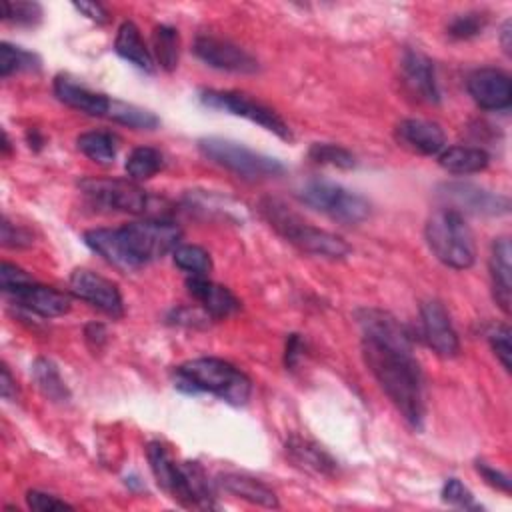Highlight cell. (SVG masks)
<instances>
[{"mask_svg": "<svg viewBox=\"0 0 512 512\" xmlns=\"http://www.w3.org/2000/svg\"><path fill=\"white\" fill-rule=\"evenodd\" d=\"M420 326L424 342L442 358H454L460 352L458 334L442 302L426 300L420 306Z\"/></svg>", "mask_w": 512, "mask_h": 512, "instance_id": "14", "label": "cell"}, {"mask_svg": "<svg viewBox=\"0 0 512 512\" xmlns=\"http://www.w3.org/2000/svg\"><path fill=\"white\" fill-rule=\"evenodd\" d=\"M218 486L224 488L228 494L242 498L250 504H258L264 508H278V496L274 494V490L254 476L224 472L218 476Z\"/></svg>", "mask_w": 512, "mask_h": 512, "instance_id": "23", "label": "cell"}, {"mask_svg": "<svg viewBox=\"0 0 512 512\" xmlns=\"http://www.w3.org/2000/svg\"><path fill=\"white\" fill-rule=\"evenodd\" d=\"M400 70H402V82L414 98L428 104L440 102L434 64L428 56H424L418 50H406L400 62Z\"/></svg>", "mask_w": 512, "mask_h": 512, "instance_id": "16", "label": "cell"}, {"mask_svg": "<svg viewBox=\"0 0 512 512\" xmlns=\"http://www.w3.org/2000/svg\"><path fill=\"white\" fill-rule=\"evenodd\" d=\"M296 196L306 206L342 224H360L370 216V202L364 196L334 182L310 180L300 186Z\"/></svg>", "mask_w": 512, "mask_h": 512, "instance_id": "7", "label": "cell"}, {"mask_svg": "<svg viewBox=\"0 0 512 512\" xmlns=\"http://www.w3.org/2000/svg\"><path fill=\"white\" fill-rule=\"evenodd\" d=\"M0 392H2V398L4 400H12L16 398V384H14V378L8 370L6 364H2V378H0Z\"/></svg>", "mask_w": 512, "mask_h": 512, "instance_id": "44", "label": "cell"}, {"mask_svg": "<svg viewBox=\"0 0 512 512\" xmlns=\"http://www.w3.org/2000/svg\"><path fill=\"white\" fill-rule=\"evenodd\" d=\"M500 38H502V48H504V52L510 54V20L504 22L502 32H500Z\"/></svg>", "mask_w": 512, "mask_h": 512, "instance_id": "45", "label": "cell"}, {"mask_svg": "<svg viewBox=\"0 0 512 512\" xmlns=\"http://www.w3.org/2000/svg\"><path fill=\"white\" fill-rule=\"evenodd\" d=\"M424 236L442 264L454 270H466L474 264L476 242L462 212L448 206L434 210L426 220Z\"/></svg>", "mask_w": 512, "mask_h": 512, "instance_id": "5", "label": "cell"}, {"mask_svg": "<svg viewBox=\"0 0 512 512\" xmlns=\"http://www.w3.org/2000/svg\"><path fill=\"white\" fill-rule=\"evenodd\" d=\"M52 90H54V96L62 104H66L78 112H84L88 116H108V112H110V104H112L110 98H106L100 92L90 90L88 86L74 82L70 76H64V74L56 76Z\"/></svg>", "mask_w": 512, "mask_h": 512, "instance_id": "19", "label": "cell"}, {"mask_svg": "<svg viewBox=\"0 0 512 512\" xmlns=\"http://www.w3.org/2000/svg\"><path fill=\"white\" fill-rule=\"evenodd\" d=\"M74 8L78 12H82L86 18H90V20H94L98 24H104L108 20L106 8L102 4H98V2H74Z\"/></svg>", "mask_w": 512, "mask_h": 512, "instance_id": "42", "label": "cell"}, {"mask_svg": "<svg viewBox=\"0 0 512 512\" xmlns=\"http://www.w3.org/2000/svg\"><path fill=\"white\" fill-rule=\"evenodd\" d=\"M108 118H112L114 122H120L128 128H136V130H154L160 124V120L154 112L144 110L134 104L118 102V100H112Z\"/></svg>", "mask_w": 512, "mask_h": 512, "instance_id": "30", "label": "cell"}, {"mask_svg": "<svg viewBox=\"0 0 512 512\" xmlns=\"http://www.w3.org/2000/svg\"><path fill=\"white\" fill-rule=\"evenodd\" d=\"M442 500L460 508H478L474 504V496L472 492L458 480V478H450L446 480L444 488H442Z\"/></svg>", "mask_w": 512, "mask_h": 512, "instance_id": "37", "label": "cell"}, {"mask_svg": "<svg viewBox=\"0 0 512 512\" xmlns=\"http://www.w3.org/2000/svg\"><path fill=\"white\" fill-rule=\"evenodd\" d=\"M174 386L186 394H212L228 404L242 406L252 392L250 378L222 358L202 356L174 368Z\"/></svg>", "mask_w": 512, "mask_h": 512, "instance_id": "3", "label": "cell"}, {"mask_svg": "<svg viewBox=\"0 0 512 512\" xmlns=\"http://www.w3.org/2000/svg\"><path fill=\"white\" fill-rule=\"evenodd\" d=\"M28 282H32L30 274H26L22 268H18L10 262H2V266H0V286H2L4 294L18 288V286L28 284Z\"/></svg>", "mask_w": 512, "mask_h": 512, "instance_id": "40", "label": "cell"}, {"mask_svg": "<svg viewBox=\"0 0 512 512\" xmlns=\"http://www.w3.org/2000/svg\"><path fill=\"white\" fill-rule=\"evenodd\" d=\"M2 18L16 26H34L42 18V6L38 2H2Z\"/></svg>", "mask_w": 512, "mask_h": 512, "instance_id": "35", "label": "cell"}, {"mask_svg": "<svg viewBox=\"0 0 512 512\" xmlns=\"http://www.w3.org/2000/svg\"><path fill=\"white\" fill-rule=\"evenodd\" d=\"M510 256H512L510 240L506 236L496 238L492 242L488 268H490L494 300L506 314L510 312V300H512V264H510Z\"/></svg>", "mask_w": 512, "mask_h": 512, "instance_id": "21", "label": "cell"}, {"mask_svg": "<svg viewBox=\"0 0 512 512\" xmlns=\"http://www.w3.org/2000/svg\"><path fill=\"white\" fill-rule=\"evenodd\" d=\"M40 58L34 52H28L20 46H12L8 42L0 44V74L2 78H8L16 72H28L38 70Z\"/></svg>", "mask_w": 512, "mask_h": 512, "instance_id": "32", "label": "cell"}, {"mask_svg": "<svg viewBox=\"0 0 512 512\" xmlns=\"http://www.w3.org/2000/svg\"><path fill=\"white\" fill-rule=\"evenodd\" d=\"M26 502L32 510H38V512H50V510H72L74 506L52 496V494H46V492H40V490H30L26 494Z\"/></svg>", "mask_w": 512, "mask_h": 512, "instance_id": "38", "label": "cell"}, {"mask_svg": "<svg viewBox=\"0 0 512 512\" xmlns=\"http://www.w3.org/2000/svg\"><path fill=\"white\" fill-rule=\"evenodd\" d=\"M440 196L448 202V208L458 212H472L482 216H500L510 210L508 196L490 192L470 182H448L440 188Z\"/></svg>", "mask_w": 512, "mask_h": 512, "instance_id": "11", "label": "cell"}, {"mask_svg": "<svg viewBox=\"0 0 512 512\" xmlns=\"http://www.w3.org/2000/svg\"><path fill=\"white\" fill-rule=\"evenodd\" d=\"M198 150L204 158H208L216 166L226 168L244 180L276 178L284 172V164L278 158L250 150L234 140H226L218 136L200 138Z\"/></svg>", "mask_w": 512, "mask_h": 512, "instance_id": "6", "label": "cell"}, {"mask_svg": "<svg viewBox=\"0 0 512 512\" xmlns=\"http://www.w3.org/2000/svg\"><path fill=\"white\" fill-rule=\"evenodd\" d=\"M70 290L76 298L88 302L90 306L98 308L100 312L120 318L124 314V304L118 286L86 268H78L70 274Z\"/></svg>", "mask_w": 512, "mask_h": 512, "instance_id": "12", "label": "cell"}, {"mask_svg": "<svg viewBox=\"0 0 512 512\" xmlns=\"http://www.w3.org/2000/svg\"><path fill=\"white\" fill-rule=\"evenodd\" d=\"M194 54L204 64L216 70H226L236 74H254L260 68L258 60L248 50L212 34H200L194 40Z\"/></svg>", "mask_w": 512, "mask_h": 512, "instance_id": "10", "label": "cell"}, {"mask_svg": "<svg viewBox=\"0 0 512 512\" xmlns=\"http://www.w3.org/2000/svg\"><path fill=\"white\" fill-rule=\"evenodd\" d=\"M200 102L208 108H216V110H224L236 116H242L250 122H256L258 126L266 128L268 132L276 134L282 140H292V130L290 126L278 116V112H274L270 106H266L264 102L244 94V92H236V90H200L198 94Z\"/></svg>", "mask_w": 512, "mask_h": 512, "instance_id": "8", "label": "cell"}, {"mask_svg": "<svg viewBox=\"0 0 512 512\" xmlns=\"http://www.w3.org/2000/svg\"><path fill=\"white\" fill-rule=\"evenodd\" d=\"M488 162V152L476 146H448L438 154V164L450 174L482 172Z\"/></svg>", "mask_w": 512, "mask_h": 512, "instance_id": "25", "label": "cell"}, {"mask_svg": "<svg viewBox=\"0 0 512 512\" xmlns=\"http://www.w3.org/2000/svg\"><path fill=\"white\" fill-rule=\"evenodd\" d=\"M476 470L482 474V478H484L490 486H494V488H498V490H502V492H506V494L510 492V478H508L504 472H500V470L488 466L486 462H476Z\"/></svg>", "mask_w": 512, "mask_h": 512, "instance_id": "41", "label": "cell"}, {"mask_svg": "<svg viewBox=\"0 0 512 512\" xmlns=\"http://www.w3.org/2000/svg\"><path fill=\"white\" fill-rule=\"evenodd\" d=\"M114 50L120 58L128 60L130 64H134L136 68L144 70V72H152L154 70V58L152 52L148 50L146 42L142 40V34L138 30V26L130 20L122 22L118 32H116V40H114Z\"/></svg>", "mask_w": 512, "mask_h": 512, "instance_id": "24", "label": "cell"}, {"mask_svg": "<svg viewBox=\"0 0 512 512\" xmlns=\"http://www.w3.org/2000/svg\"><path fill=\"white\" fill-rule=\"evenodd\" d=\"M116 136L106 130H90L76 138L78 150L96 164H112L116 158Z\"/></svg>", "mask_w": 512, "mask_h": 512, "instance_id": "26", "label": "cell"}, {"mask_svg": "<svg viewBox=\"0 0 512 512\" xmlns=\"http://www.w3.org/2000/svg\"><path fill=\"white\" fill-rule=\"evenodd\" d=\"M362 328V358L404 420L420 430L426 414L424 378L412 354L410 334L388 312L362 308L356 312Z\"/></svg>", "mask_w": 512, "mask_h": 512, "instance_id": "1", "label": "cell"}, {"mask_svg": "<svg viewBox=\"0 0 512 512\" xmlns=\"http://www.w3.org/2000/svg\"><path fill=\"white\" fill-rule=\"evenodd\" d=\"M146 456L158 486L178 504L186 508H194V500L188 488L182 462H176L160 442H150L146 448Z\"/></svg>", "mask_w": 512, "mask_h": 512, "instance_id": "13", "label": "cell"}, {"mask_svg": "<svg viewBox=\"0 0 512 512\" xmlns=\"http://www.w3.org/2000/svg\"><path fill=\"white\" fill-rule=\"evenodd\" d=\"M2 244L6 248H24V246H30L32 244V234L22 228V226H16L12 224L8 218L2 220Z\"/></svg>", "mask_w": 512, "mask_h": 512, "instance_id": "39", "label": "cell"}, {"mask_svg": "<svg viewBox=\"0 0 512 512\" xmlns=\"http://www.w3.org/2000/svg\"><path fill=\"white\" fill-rule=\"evenodd\" d=\"M260 212L284 240H288L302 252L330 258V260H340L350 254V246L344 242V238L304 222L298 214L288 210L280 200L266 198L260 204Z\"/></svg>", "mask_w": 512, "mask_h": 512, "instance_id": "4", "label": "cell"}, {"mask_svg": "<svg viewBox=\"0 0 512 512\" xmlns=\"http://www.w3.org/2000/svg\"><path fill=\"white\" fill-rule=\"evenodd\" d=\"M186 288L210 318H228L240 310V300L226 286L212 282L208 276H190Z\"/></svg>", "mask_w": 512, "mask_h": 512, "instance_id": "18", "label": "cell"}, {"mask_svg": "<svg viewBox=\"0 0 512 512\" xmlns=\"http://www.w3.org/2000/svg\"><path fill=\"white\" fill-rule=\"evenodd\" d=\"M6 296H10L18 306L26 308L28 312H34L42 318H54V316H62L70 310V298L68 294L50 288V286H42L36 284L34 280L18 286L10 292H6Z\"/></svg>", "mask_w": 512, "mask_h": 512, "instance_id": "17", "label": "cell"}, {"mask_svg": "<svg viewBox=\"0 0 512 512\" xmlns=\"http://www.w3.org/2000/svg\"><path fill=\"white\" fill-rule=\"evenodd\" d=\"M32 376H34L40 392L46 398H50L52 402H66L70 398V392H68L64 380H62L58 368L48 358H38L34 362Z\"/></svg>", "mask_w": 512, "mask_h": 512, "instance_id": "28", "label": "cell"}, {"mask_svg": "<svg viewBox=\"0 0 512 512\" xmlns=\"http://www.w3.org/2000/svg\"><path fill=\"white\" fill-rule=\"evenodd\" d=\"M182 230L168 220H142L120 228H94L84 232L90 250L122 272L138 270L168 252H174Z\"/></svg>", "mask_w": 512, "mask_h": 512, "instance_id": "2", "label": "cell"}, {"mask_svg": "<svg viewBox=\"0 0 512 512\" xmlns=\"http://www.w3.org/2000/svg\"><path fill=\"white\" fill-rule=\"evenodd\" d=\"M172 260L190 276H208L212 270L210 254L196 244H178L172 252Z\"/></svg>", "mask_w": 512, "mask_h": 512, "instance_id": "31", "label": "cell"}, {"mask_svg": "<svg viewBox=\"0 0 512 512\" xmlns=\"http://www.w3.org/2000/svg\"><path fill=\"white\" fill-rule=\"evenodd\" d=\"M396 136L406 148L424 156L440 154L446 144L444 130L436 122L422 120V118L402 120L396 128Z\"/></svg>", "mask_w": 512, "mask_h": 512, "instance_id": "20", "label": "cell"}, {"mask_svg": "<svg viewBox=\"0 0 512 512\" xmlns=\"http://www.w3.org/2000/svg\"><path fill=\"white\" fill-rule=\"evenodd\" d=\"M304 350V342L298 338V334H290L288 342H286V354H284V362L288 368H294L298 358L302 356Z\"/></svg>", "mask_w": 512, "mask_h": 512, "instance_id": "43", "label": "cell"}, {"mask_svg": "<svg viewBox=\"0 0 512 512\" xmlns=\"http://www.w3.org/2000/svg\"><path fill=\"white\" fill-rule=\"evenodd\" d=\"M308 156L318 164H326L342 170H350L356 166V158L350 150L330 142H314L308 150Z\"/></svg>", "mask_w": 512, "mask_h": 512, "instance_id": "33", "label": "cell"}, {"mask_svg": "<svg viewBox=\"0 0 512 512\" xmlns=\"http://www.w3.org/2000/svg\"><path fill=\"white\" fill-rule=\"evenodd\" d=\"M488 342L506 372L512 370V344L508 324H496L488 330Z\"/></svg>", "mask_w": 512, "mask_h": 512, "instance_id": "36", "label": "cell"}, {"mask_svg": "<svg viewBox=\"0 0 512 512\" xmlns=\"http://www.w3.org/2000/svg\"><path fill=\"white\" fill-rule=\"evenodd\" d=\"M152 52L160 68L166 72H172L178 66V54H180V38L176 28L160 24L152 32Z\"/></svg>", "mask_w": 512, "mask_h": 512, "instance_id": "27", "label": "cell"}, {"mask_svg": "<svg viewBox=\"0 0 512 512\" xmlns=\"http://www.w3.org/2000/svg\"><path fill=\"white\" fill-rule=\"evenodd\" d=\"M164 166V158L160 150L152 146H138L126 158V172L130 180H146L152 178Z\"/></svg>", "mask_w": 512, "mask_h": 512, "instance_id": "29", "label": "cell"}, {"mask_svg": "<svg viewBox=\"0 0 512 512\" xmlns=\"http://www.w3.org/2000/svg\"><path fill=\"white\" fill-rule=\"evenodd\" d=\"M488 24V18L484 12H478V10H472V12H464V14H456L446 30H448V36L450 38H456V40H470L478 34H482V30L486 28Z\"/></svg>", "mask_w": 512, "mask_h": 512, "instance_id": "34", "label": "cell"}, {"mask_svg": "<svg viewBox=\"0 0 512 512\" xmlns=\"http://www.w3.org/2000/svg\"><path fill=\"white\" fill-rule=\"evenodd\" d=\"M78 188L94 208L108 212L142 214L148 206V194L134 180L120 178H84Z\"/></svg>", "mask_w": 512, "mask_h": 512, "instance_id": "9", "label": "cell"}, {"mask_svg": "<svg viewBox=\"0 0 512 512\" xmlns=\"http://www.w3.org/2000/svg\"><path fill=\"white\" fill-rule=\"evenodd\" d=\"M468 92L484 110H506L512 102L510 76L498 68H478L468 76Z\"/></svg>", "mask_w": 512, "mask_h": 512, "instance_id": "15", "label": "cell"}, {"mask_svg": "<svg viewBox=\"0 0 512 512\" xmlns=\"http://www.w3.org/2000/svg\"><path fill=\"white\" fill-rule=\"evenodd\" d=\"M286 454L298 468L310 474L332 476L336 472V460L320 444L308 438L290 436V440L286 442Z\"/></svg>", "mask_w": 512, "mask_h": 512, "instance_id": "22", "label": "cell"}]
</instances>
